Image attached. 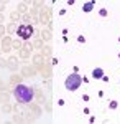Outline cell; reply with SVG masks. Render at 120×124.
<instances>
[{
    "label": "cell",
    "mask_w": 120,
    "mask_h": 124,
    "mask_svg": "<svg viewBox=\"0 0 120 124\" xmlns=\"http://www.w3.org/2000/svg\"><path fill=\"white\" fill-rule=\"evenodd\" d=\"M17 35H18L21 40L31 38V37H33V27H31V25H27V23L20 25L18 28H17Z\"/></svg>",
    "instance_id": "obj_3"
},
{
    "label": "cell",
    "mask_w": 120,
    "mask_h": 124,
    "mask_svg": "<svg viewBox=\"0 0 120 124\" xmlns=\"http://www.w3.org/2000/svg\"><path fill=\"white\" fill-rule=\"evenodd\" d=\"M100 15H102V17H107V10L102 8V10H100Z\"/></svg>",
    "instance_id": "obj_6"
},
{
    "label": "cell",
    "mask_w": 120,
    "mask_h": 124,
    "mask_svg": "<svg viewBox=\"0 0 120 124\" xmlns=\"http://www.w3.org/2000/svg\"><path fill=\"white\" fill-rule=\"evenodd\" d=\"M81 85H82V78L79 76L77 73L69 75V76L66 78V81H64V86H66L67 91H76V89H79Z\"/></svg>",
    "instance_id": "obj_2"
},
{
    "label": "cell",
    "mask_w": 120,
    "mask_h": 124,
    "mask_svg": "<svg viewBox=\"0 0 120 124\" xmlns=\"http://www.w3.org/2000/svg\"><path fill=\"white\" fill-rule=\"evenodd\" d=\"M110 108H112V109H115V108H117V101H112V103H110Z\"/></svg>",
    "instance_id": "obj_7"
},
{
    "label": "cell",
    "mask_w": 120,
    "mask_h": 124,
    "mask_svg": "<svg viewBox=\"0 0 120 124\" xmlns=\"http://www.w3.org/2000/svg\"><path fill=\"white\" fill-rule=\"evenodd\" d=\"M92 76L95 78V79H100V78H104V70L102 68H95L92 71Z\"/></svg>",
    "instance_id": "obj_4"
},
{
    "label": "cell",
    "mask_w": 120,
    "mask_h": 124,
    "mask_svg": "<svg viewBox=\"0 0 120 124\" xmlns=\"http://www.w3.org/2000/svg\"><path fill=\"white\" fill-rule=\"evenodd\" d=\"M13 96H15V99L21 103V104H28V103H31V99H33V89L27 85H18L15 89H13Z\"/></svg>",
    "instance_id": "obj_1"
},
{
    "label": "cell",
    "mask_w": 120,
    "mask_h": 124,
    "mask_svg": "<svg viewBox=\"0 0 120 124\" xmlns=\"http://www.w3.org/2000/svg\"><path fill=\"white\" fill-rule=\"evenodd\" d=\"M94 8V2H86L82 5V10L84 12H91V10Z\"/></svg>",
    "instance_id": "obj_5"
}]
</instances>
